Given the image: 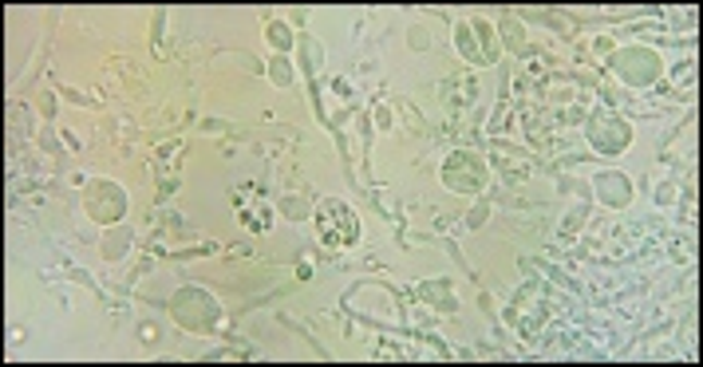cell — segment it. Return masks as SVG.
Returning a JSON list of instances; mask_svg holds the SVG:
<instances>
[{
    "instance_id": "11",
    "label": "cell",
    "mask_w": 703,
    "mask_h": 367,
    "mask_svg": "<svg viewBox=\"0 0 703 367\" xmlns=\"http://www.w3.org/2000/svg\"><path fill=\"white\" fill-rule=\"evenodd\" d=\"M502 28H506V40H510V43H514V48H522V33H518L522 24H514V21H506V24H502Z\"/></svg>"
},
{
    "instance_id": "8",
    "label": "cell",
    "mask_w": 703,
    "mask_h": 367,
    "mask_svg": "<svg viewBox=\"0 0 703 367\" xmlns=\"http://www.w3.org/2000/svg\"><path fill=\"white\" fill-rule=\"evenodd\" d=\"M597 198L605 205H625L632 198V186H628L625 174H601L597 178Z\"/></svg>"
},
{
    "instance_id": "5",
    "label": "cell",
    "mask_w": 703,
    "mask_h": 367,
    "mask_svg": "<svg viewBox=\"0 0 703 367\" xmlns=\"http://www.w3.org/2000/svg\"><path fill=\"white\" fill-rule=\"evenodd\" d=\"M613 67L620 72V79H625V84L644 87L664 72V60L652 52V48H620V52L613 55Z\"/></svg>"
},
{
    "instance_id": "3",
    "label": "cell",
    "mask_w": 703,
    "mask_h": 367,
    "mask_svg": "<svg viewBox=\"0 0 703 367\" xmlns=\"http://www.w3.org/2000/svg\"><path fill=\"white\" fill-rule=\"evenodd\" d=\"M490 178V166L478 159L475 151H455L451 159L443 163V182L459 194H478Z\"/></svg>"
},
{
    "instance_id": "4",
    "label": "cell",
    "mask_w": 703,
    "mask_h": 367,
    "mask_svg": "<svg viewBox=\"0 0 703 367\" xmlns=\"http://www.w3.org/2000/svg\"><path fill=\"white\" fill-rule=\"evenodd\" d=\"M84 205H87V214L96 217V222L111 226V222H120V217L127 214V194H123L120 182H108V178H99V182L87 186Z\"/></svg>"
},
{
    "instance_id": "9",
    "label": "cell",
    "mask_w": 703,
    "mask_h": 367,
    "mask_svg": "<svg viewBox=\"0 0 703 367\" xmlns=\"http://www.w3.org/2000/svg\"><path fill=\"white\" fill-rule=\"evenodd\" d=\"M265 40L273 43V48H281V52H289L292 48V33L285 21H269V28H265Z\"/></svg>"
},
{
    "instance_id": "1",
    "label": "cell",
    "mask_w": 703,
    "mask_h": 367,
    "mask_svg": "<svg viewBox=\"0 0 703 367\" xmlns=\"http://www.w3.org/2000/svg\"><path fill=\"white\" fill-rule=\"evenodd\" d=\"M171 313L178 325L194 328V332H214L222 325V308L206 289H183L171 301Z\"/></svg>"
},
{
    "instance_id": "6",
    "label": "cell",
    "mask_w": 703,
    "mask_h": 367,
    "mask_svg": "<svg viewBox=\"0 0 703 367\" xmlns=\"http://www.w3.org/2000/svg\"><path fill=\"white\" fill-rule=\"evenodd\" d=\"M589 142L601 154H620L632 142V127L620 115H613V111H597L593 119H589Z\"/></svg>"
},
{
    "instance_id": "7",
    "label": "cell",
    "mask_w": 703,
    "mask_h": 367,
    "mask_svg": "<svg viewBox=\"0 0 703 367\" xmlns=\"http://www.w3.org/2000/svg\"><path fill=\"white\" fill-rule=\"evenodd\" d=\"M459 52H463L470 64H494L498 48L490 43L487 24H463V28H459Z\"/></svg>"
},
{
    "instance_id": "10",
    "label": "cell",
    "mask_w": 703,
    "mask_h": 367,
    "mask_svg": "<svg viewBox=\"0 0 703 367\" xmlns=\"http://www.w3.org/2000/svg\"><path fill=\"white\" fill-rule=\"evenodd\" d=\"M289 79H292V64H285V55H277V60H273V84L285 87Z\"/></svg>"
},
{
    "instance_id": "2",
    "label": "cell",
    "mask_w": 703,
    "mask_h": 367,
    "mask_svg": "<svg viewBox=\"0 0 703 367\" xmlns=\"http://www.w3.org/2000/svg\"><path fill=\"white\" fill-rule=\"evenodd\" d=\"M316 233L328 249H348L360 238V222L344 202H321L316 210Z\"/></svg>"
}]
</instances>
